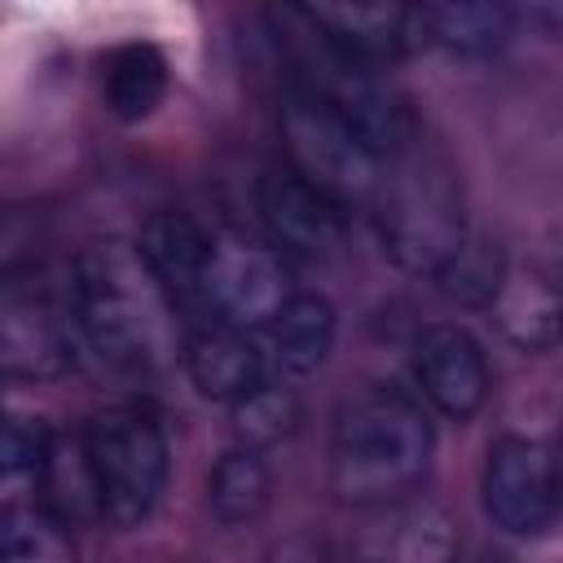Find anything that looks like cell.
<instances>
[{
	"label": "cell",
	"instance_id": "1",
	"mask_svg": "<svg viewBox=\"0 0 563 563\" xmlns=\"http://www.w3.org/2000/svg\"><path fill=\"white\" fill-rule=\"evenodd\" d=\"M62 308L75 334V352L92 356L106 374L154 378L172 356L176 303L136 242H88L70 264Z\"/></svg>",
	"mask_w": 563,
	"mask_h": 563
},
{
	"label": "cell",
	"instance_id": "2",
	"mask_svg": "<svg viewBox=\"0 0 563 563\" xmlns=\"http://www.w3.org/2000/svg\"><path fill=\"white\" fill-rule=\"evenodd\" d=\"M431 422L400 387H365L334 413L330 488L352 506H391L413 497L431 471Z\"/></svg>",
	"mask_w": 563,
	"mask_h": 563
},
{
	"label": "cell",
	"instance_id": "3",
	"mask_svg": "<svg viewBox=\"0 0 563 563\" xmlns=\"http://www.w3.org/2000/svg\"><path fill=\"white\" fill-rule=\"evenodd\" d=\"M374 216H378V238L383 251L405 268V273H427L435 268L466 242V211H462V185L457 167L449 154L422 132L383 167V185L374 194Z\"/></svg>",
	"mask_w": 563,
	"mask_h": 563
},
{
	"label": "cell",
	"instance_id": "4",
	"mask_svg": "<svg viewBox=\"0 0 563 563\" xmlns=\"http://www.w3.org/2000/svg\"><path fill=\"white\" fill-rule=\"evenodd\" d=\"M79 440H84V457L97 484L101 519H110L114 528L145 523L172 471L163 422L141 405H114V409L92 413Z\"/></svg>",
	"mask_w": 563,
	"mask_h": 563
},
{
	"label": "cell",
	"instance_id": "5",
	"mask_svg": "<svg viewBox=\"0 0 563 563\" xmlns=\"http://www.w3.org/2000/svg\"><path fill=\"white\" fill-rule=\"evenodd\" d=\"M282 145L290 158L286 167L330 194L339 207L352 211L361 202H374L387 163L312 92L295 88L282 101Z\"/></svg>",
	"mask_w": 563,
	"mask_h": 563
},
{
	"label": "cell",
	"instance_id": "6",
	"mask_svg": "<svg viewBox=\"0 0 563 563\" xmlns=\"http://www.w3.org/2000/svg\"><path fill=\"white\" fill-rule=\"evenodd\" d=\"M290 264L273 242H255L246 233H216L207 264V321L202 325H238L264 330L295 299Z\"/></svg>",
	"mask_w": 563,
	"mask_h": 563
},
{
	"label": "cell",
	"instance_id": "7",
	"mask_svg": "<svg viewBox=\"0 0 563 563\" xmlns=\"http://www.w3.org/2000/svg\"><path fill=\"white\" fill-rule=\"evenodd\" d=\"M484 515L510 537H541L559 515V462L532 435H501L488 444L479 479Z\"/></svg>",
	"mask_w": 563,
	"mask_h": 563
},
{
	"label": "cell",
	"instance_id": "8",
	"mask_svg": "<svg viewBox=\"0 0 563 563\" xmlns=\"http://www.w3.org/2000/svg\"><path fill=\"white\" fill-rule=\"evenodd\" d=\"M75 356L66 308H57L40 286L9 277L0 295V369L22 383H48L62 378Z\"/></svg>",
	"mask_w": 563,
	"mask_h": 563
},
{
	"label": "cell",
	"instance_id": "9",
	"mask_svg": "<svg viewBox=\"0 0 563 563\" xmlns=\"http://www.w3.org/2000/svg\"><path fill=\"white\" fill-rule=\"evenodd\" d=\"M255 211L268 229V242L282 255L325 260L347 238V207H339L330 194L308 185L290 167H273L255 185Z\"/></svg>",
	"mask_w": 563,
	"mask_h": 563
},
{
	"label": "cell",
	"instance_id": "10",
	"mask_svg": "<svg viewBox=\"0 0 563 563\" xmlns=\"http://www.w3.org/2000/svg\"><path fill=\"white\" fill-rule=\"evenodd\" d=\"M457 519L431 497L374 506L352 537V563H457Z\"/></svg>",
	"mask_w": 563,
	"mask_h": 563
},
{
	"label": "cell",
	"instance_id": "11",
	"mask_svg": "<svg viewBox=\"0 0 563 563\" xmlns=\"http://www.w3.org/2000/svg\"><path fill=\"white\" fill-rule=\"evenodd\" d=\"M413 378L431 409L453 422H466L488 400V361L479 339L466 325L440 321L427 325L413 343Z\"/></svg>",
	"mask_w": 563,
	"mask_h": 563
},
{
	"label": "cell",
	"instance_id": "12",
	"mask_svg": "<svg viewBox=\"0 0 563 563\" xmlns=\"http://www.w3.org/2000/svg\"><path fill=\"white\" fill-rule=\"evenodd\" d=\"M211 238L216 233L207 224H198L194 216H185V211H154L136 233V251L145 255V264L154 268V277L172 295V303L202 317V321H207Z\"/></svg>",
	"mask_w": 563,
	"mask_h": 563
},
{
	"label": "cell",
	"instance_id": "13",
	"mask_svg": "<svg viewBox=\"0 0 563 563\" xmlns=\"http://www.w3.org/2000/svg\"><path fill=\"white\" fill-rule=\"evenodd\" d=\"M303 13L347 62L369 70H387L418 48L413 4H303Z\"/></svg>",
	"mask_w": 563,
	"mask_h": 563
},
{
	"label": "cell",
	"instance_id": "14",
	"mask_svg": "<svg viewBox=\"0 0 563 563\" xmlns=\"http://www.w3.org/2000/svg\"><path fill=\"white\" fill-rule=\"evenodd\" d=\"M185 369L198 396L207 400H242L251 387L264 383L268 352L251 339V330L238 325H198L185 343Z\"/></svg>",
	"mask_w": 563,
	"mask_h": 563
},
{
	"label": "cell",
	"instance_id": "15",
	"mask_svg": "<svg viewBox=\"0 0 563 563\" xmlns=\"http://www.w3.org/2000/svg\"><path fill=\"white\" fill-rule=\"evenodd\" d=\"M488 312L501 339L519 352H550L563 343V290L532 268H506Z\"/></svg>",
	"mask_w": 563,
	"mask_h": 563
},
{
	"label": "cell",
	"instance_id": "16",
	"mask_svg": "<svg viewBox=\"0 0 563 563\" xmlns=\"http://www.w3.org/2000/svg\"><path fill=\"white\" fill-rule=\"evenodd\" d=\"M418 48H444L453 57H488L515 31V4L493 0H453V4H413Z\"/></svg>",
	"mask_w": 563,
	"mask_h": 563
},
{
	"label": "cell",
	"instance_id": "17",
	"mask_svg": "<svg viewBox=\"0 0 563 563\" xmlns=\"http://www.w3.org/2000/svg\"><path fill=\"white\" fill-rule=\"evenodd\" d=\"M339 334V317L334 303L317 290H299L268 325H264V347H268V365L286 378H303L312 369L325 365L330 347Z\"/></svg>",
	"mask_w": 563,
	"mask_h": 563
},
{
	"label": "cell",
	"instance_id": "18",
	"mask_svg": "<svg viewBox=\"0 0 563 563\" xmlns=\"http://www.w3.org/2000/svg\"><path fill=\"white\" fill-rule=\"evenodd\" d=\"M167 97V57L158 44L132 40L101 62V101L119 123H141Z\"/></svg>",
	"mask_w": 563,
	"mask_h": 563
},
{
	"label": "cell",
	"instance_id": "19",
	"mask_svg": "<svg viewBox=\"0 0 563 563\" xmlns=\"http://www.w3.org/2000/svg\"><path fill=\"white\" fill-rule=\"evenodd\" d=\"M268 497H273V475L260 449H233L207 475V510L224 528L255 523L268 510Z\"/></svg>",
	"mask_w": 563,
	"mask_h": 563
},
{
	"label": "cell",
	"instance_id": "20",
	"mask_svg": "<svg viewBox=\"0 0 563 563\" xmlns=\"http://www.w3.org/2000/svg\"><path fill=\"white\" fill-rule=\"evenodd\" d=\"M506 268L510 264H506V255H501L497 242H488L479 233H466V242L435 268L431 282H435V290L444 299H453L462 308H488L493 295L506 282Z\"/></svg>",
	"mask_w": 563,
	"mask_h": 563
},
{
	"label": "cell",
	"instance_id": "21",
	"mask_svg": "<svg viewBox=\"0 0 563 563\" xmlns=\"http://www.w3.org/2000/svg\"><path fill=\"white\" fill-rule=\"evenodd\" d=\"M299 422V400L282 378H264L260 387H251L242 400L229 405V427L238 435V449H268L277 440H286Z\"/></svg>",
	"mask_w": 563,
	"mask_h": 563
},
{
	"label": "cell",
	"instance_id": "22",
	"mask_svg": "<svg viewBox=\"0 0 563 563\" xmlns=\"http://www.w3.org/2000/svg\"><path fill=\"white\" fill-rule=\"evenodd\" d=\"M53 449H57V440H53L44 418L9 413V422H4V453H0V479H4L9 506H18L22 493H31V488H40L48 479Z\"/></svg>",
	"mask_w": 563,
	"mask_h": 563
},
{
	"label": "cell",
	"instance_id": "23",
	"mask_svg": "<svg viewBox=\"0 0 563 563\" xmlns=\"http://www.w3.org/2000/svg\"><path fill=\"white\" fill-rule=\"evenodd\" d=\"M0 563H75V541L66 519L40 506H4Z\"/></svg>",
	"mask_w": 563,
	"mask_h": 563
},
{
	"label": "cell",
	"instance_id": "24",
	"mask_svg": "<svg viewBox=\"0 0 563 563\" xmlns=\"http://www.w3.org/2000/svg\"><path fill=\"white\" fill-rule=\"evenodd\" d=\"M515 18L528 26H541L550 35H563V0H537V4H515Z\"/></svg>",
	"mask_w": 563,
	"mask_h": 563
},
{
	"label": "cell",
	"instance_id": "25",
	"mask_svg": "<svg viewBox=\"0 0 563 563\" xmlns=\"http://www.w3.org/2000/svg\"><path fill=\"white\" fill-rule=\"evenodd\" d=\"M475 563H510V559H506V554H479Z\"/></svg>",
	"mask_w": 563,
	"mask_h": 563
}]
</instances>
